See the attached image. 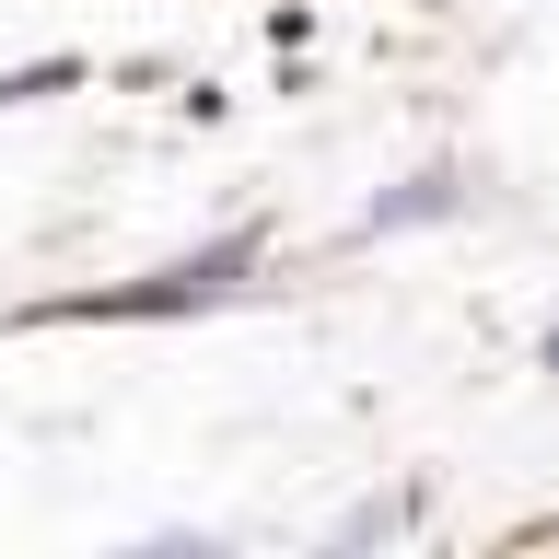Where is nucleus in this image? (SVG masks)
<instances>
[{
	"mask_svg": "<svg viewBox=\"0 0 559 559\" xmlns=\"http://www.w3.org/2000/svg\"><path fill=\"white\" fill-rule=\"evenodd\" d=\"M548 373H559V326H548Z\"/></svg>",
	"mask_w": 559,
	"mask_h": 559,
	"instance_id": "obj_1",
	"label": "nucleus"
}]
</instances>
